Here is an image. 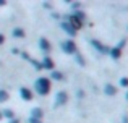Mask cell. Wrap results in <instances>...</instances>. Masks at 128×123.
Instances as JSON below:
<instances>
[{
	"mask_svg": "<svg viewBox=\"0 0 128 123\" xmlns=\"http://www.w3.org/2000/svg\"><path fill=\"white\" fill-rule=\"evenodd\" d=\"M36 88V92H38L39 96H47L50 92V88H52V83H50V78H39L38 81H36L34 84Z\"/></svg>",
	"mask_w": 128,
	"mask_h": 123,
	"instance_id": "6da1fadb",
	"label": "cell"
},
{
	"mask_svg": "<svg viewBox=\"0 0 128 123\" xmlns=\"http://www.w3.org/2000/svg\"><path fill=\"white\" fill-rule=\"evenodd\" d=\"M60 45H62V50L65 52V54L75 55L76 52H78V47H76V44H75V41H73V39H66V41H63Z\"/></svg>",
	"mask_w": 128,
	"mask_h": 123,
	"instance_id": "7a4b0ae2",
	"label": "cell"
},
{
	"mask_svg": "<svg viewBox=\"0 0 128 123\" xmlns=\"http://www.w3.org/2000/svg\"><path fill=\"white\" fill-rule=\"evenodd\" d=\"M68 24L72 26L75 31H78V29H81V28H83V21H81L80 18H76L75 15H72V16L68 18Z\"/></svg>",
	"mask_w": 128,
	"mask_h": 123,
	"instance_id": "3957f363",
	"label": "cell"
},
{
	"mask_svg": "<svg viewBox=\"0 0 128 123\" xmlns=\"http://www.w3.org/2000/svg\"><path fill=\"white\" fill-rule=\"evenodd\" d=\"M39 47H41V50L46 52V54L52 50V44H50V42L47 41L46 37H41V41H39Z\"/></svg>",
	"mask_w": 128,
	"mask_h": 123,
	"instance_id": "277c9868",
	"label": "cell"
},
{
	"mask_svg": "<svg viewBox=\"0 0 128 123\" xmlns=\"http://www.w3.org/2000/svg\"><path fill=\"white\" fill-rule=\"evenodd\" d=\"M55 102H57V105H63V104H66V102H68V94H66L65 91H60L58 94H57Z\"/></svg>",
	"mask_w": 128,
	"mask_h": 123,
	"instance_id": "5b68a950",
	"label": "cell"
},
{
	"mask_svg": "<svg viewBox=\"0 0 128 123\" xmlns=\"http://www.w3.org/2000/svg\"><path fill=\"white\" fill-rule=\"evenodd\" d=\"M60 28H62V29H63V31H65L68 36H75V34H76V31H75V29H73L72 26L68 24V21H63V23H60Z\"/></svg>",
	"mask_w": 128,
	"mask_h": 123,
	"instance_id": "8992f818",
	"label": "cell"
},
{
	"mask_svg": "<svg viewBox=\"0 0 128 123\" xmlns=\"http://www.w3.org/2000/svg\"><path fill=\"white\" fill-rule=\"evenodd\" d=\"M41 66H42V70H54V66H55V63H54V60H52V58L46 57V58L42 60Z\"/></svg>",
	"mask_w": 128,
	"mask_h": 123,
	"instance_id": "52a82bcc",
	"label": "cell"
},
{
	"mask_svg": "<svg viewBox=\"0 0 128 123\" xmlns=\"http://www.w3.org/2000/svg\"><path fill=\"white\" fill-rule=\"evenodd\" d=\"M92 45L100 52V54H109V47H107V45H104L102 42H99V41H92Z\"/></svg>",
	"mask_w": 128,
	"mask_h": 123,
	"instance_id": "ba28073f",
	"label": "cell"
},
{
	"mask_svg": "<svg viewBox=\"0 0 128 123\" xmlns=\"http://www.w3.org/2000/svg\"><path fill=\"white\" fill-rule=\"evenodd\" d=\"M20 94H21V97L24 99V101H31L32 99V92H31V89H28V88H21L20 89Z\"/></svg>",
	"mask_w": 128,
	"mask_h": 123,
	"instance_id": "9c48e42d",
	"label": "cell"
},
{
	"mask_svg": "<svg viewBox=\"0 0 128 123\" xmlns=\"http://www.w3.org/2000/svg\"><path fill=\"white\" fill-rule=\"evenodd\" d=\"M109 54H110V57L112 58H120L122 57V49L118 47V45H117V47H112V49H109Z\"/></svg>",
	"mask_w": 128,
	"mask_h": 123,
	"instance_id": "30bf717a",
	"label": "cell"
},
{
	"mask_svg": "<svg viewBox=\"0 0 128 123\" xmlns=\"http://www.w3.org/2000/svg\"><path fill=\"white\" fill-rule=\"evenodd\" d=\"M104 92H106L107 96H115L117 94V88L114 84H106V88H104Z\"/></svg>",
	"mask_w": 128,
	"mask_h": 123,
	"instance_id": "8fae6325",
	"label": "cell"
},
{
	"mask_svg": "<svg viewBox=\"0 0 128 123\" xmlns=\"http://www.w3.org/2000/svg\"><path fill=\"white\" fill-rule=\"evenodd\" d=\"M31 117H34V118H39V120H41V118L44 117V110L41 107H36V109H32V112H31Z\"/></svg>",
	"mask_w": 128,
	"mask_h": 123,
	"instance_id": "7c38bea8",
	"label": "cell"
},
{
	"mask_svg": "<svg viewBox=\"0 0 128 123\" xmlns=\"http://www.w3.org/2000/svg\"><path fill=\"white\" fill-rule=\"evenodd\" d=\"M13 36H15L16 39H23L26 36V32H24V29L23 28H15V31H13Z\"/></svg>",
	"mask_w": 128,
	"mask_h": 123,
	"instance_id": "4fadbf2b",
	"label": "cell"
},
{
	"mask_svg": "<svg viewBox=\"0 0 128 123\" xmlns=\"http://www.w3.org/2000/svg\"><path fill=\"white\" fill-rule=\"evenodd\" d=\"M8 99H10V94L5 89H0V102H6Z\"/></svg>",
	"mask_w": 128,
	"mask_h": 123,
	"instance_id": "5bb4252c",
	"label": "cell"
},
{
	"mask_svg": "<svg viewBox=\"0 0 128 123\" xmlns=\"http://www.w3.org/2000/svg\"><path fill=\"white\" fill-rule=\"evenodd\" d=\"M52 79H55V81H60V79H63V75L60 71H52Z\"/></svg>",
	"mask_w": 128,
	"mask_h": 123,
	"instance_id": "9a60e30c",
	"label": "cell"
},
{
	"mask_svg": "<svg viewBox=\"0 0 128 123\" xmlns=\"http://www.w3.org/2000/svg\"><path fill=\"white\" fill-rule=\"evenodd\" d=\"M2 117H6V118H10V120H12V118L15 117V114H13V110H3L2 112Z\"/></svg>",
	"mask_w": 128,
	"mask_h": 123,
	"instance_id": "2e32d148",
	"label": "cell"
},
{
	"mask_svg": "<svg viewBox=\"0 0 128 123\" xmlns=\"http://www.w3.org/2000/svg\"><path fill=\"white\" fill-rule=\"evenodd\" d=\"M75 55H76V58H78V63H80V65H81V66H84V65H86V63H84V58H83V57H81V55H80V54H78V52H76V54H75Z\"/></svg>",
	"mask_w": 128,
	"mask_h": 123,
	"instance_id": "e0dca14e",
	"label": "cell"
},
{
	"mask_svg": "<svg viewBox=\"0 0 128 123\" xmlns=\"http://www.w3.org/2000/svg\"><path fill=\"white\" fill-rule=\"evenodd\" d=\"M120 86H122V88H128V78H122V79H120Z\"/></svg>",
	"mask_w": 128,
	"mask_h": 123,
	"instance_id": "ac0fdd59",
	"label": "cell"
},
{
	"mask_svg": "<svg viewBox=\"0 0 128 123\" xmlns=\"http://www.w3.org/2000/svg\"><path fill=\"white\" fill-rule=\"evenodd\" d=\"M31 63H32V66H34L36 70H42V66H41V63H39V62H36V60H31Z\"/></svg>",
	"mask_w": 128,
	"mask_h": 123,
	"instance_id": "d6986e66",
	"label": "cell"
},
{
	"mask_svg": "<svg viewBox=\"0 0 128 123\" xmlns=\"http://www.w3.org/2000/svg\"><path fill=\"white\" fill-rule=\"evenodd\" d=\"M29 123H42V122L39 120V118H34V117H31V118H29Z\"/></svg>",
	"mask_w": 128,
	"mask_h": 123,
	"instance_id": "ffe728a7",
	"label": "cell"
},
{
	"mask_svg": "<svg viewBox=\"0 0 128 123\" xmlns=\"http://www.w3.org/2000/svg\"><path fill=\"white\" fill-rule=\"evenodd\" d=\"M3 42H5V36H3V34H0V45H2Z\"/></svg>",
	"mask_w": 128,
	"mask_h": 123,
	"instance_id": "44dd1931",
	"label": "cell"
},
{
	"mask_svg": "<svg viewBox=\"0 0 128 123\" xmlns=\"http://www.w3.org/2000/svg\"><path fill=\"white\" fill-rule=\"evenodd\" d=\"M12 123H18V120H12Z\"/></svg>",
	"mask_w": 128,
	"mask_h": 123,
	"instance_id": "7402d4cb",
	"label": "cell"
},
{
	"mask_svg": "<svg viewBox=\"0 0 128 123\" xmlns=\"http://www.w3.org/2000/svg\"><path fill=\"white\" fill-rule=\"evenodd\" d=\"M126 101H128V92H126Z\"/></svg>",
	"mask_w": 128,
	"mask_h": 123,
	"instance_id": "603a6c76",
	"label": "cell"
},
{
	"mask_svg": "<svg viewBox=\"0 0 128 123\" xmlns=\"http://www.w3.org/2000/svg\"><path fill=\"white\" fill-rule=\"evenodd\" d=\"M0 118H2V112H0Z\"/></svg>",
	"mask_w": 128,
	"mask_h": 123,
	"instance_id": "cb8c5ba5",
	"label": "cell"
}]
</instances>
